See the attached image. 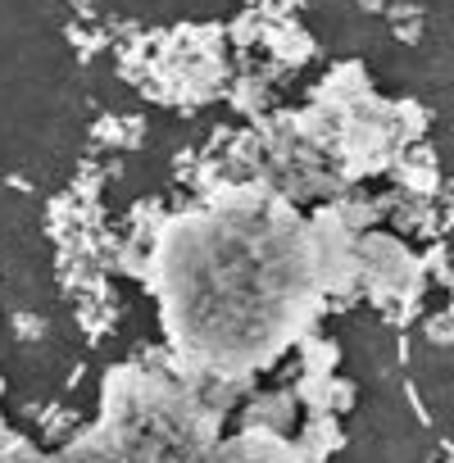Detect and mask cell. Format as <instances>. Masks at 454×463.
<instances>
[{
  "mask_svg": "<svg viewBox=\"0 0 454 463\" xmlns=\"http://www.w3.org/2000/svg\"><path fill=\"white\" fill-rule=\"evenodd\" d=\"M260 5H273V0H246V10H260Z\"/></svg>",
  "mask_w": 454,
  "mask_h": 463,
  "instance_id": "3957f363",
  "label": "cell"
},
{
  "mask_svg": "<svg viewBox=\"0 0 454 463\" xmlns=\"http://www.w3.org/2000/svg\"><path fill=\"white\" fill-rule=\"evenodd\" d=\"M391 177H395V186H400L404 195H413V200L436 195V186H440V168H436L431 146H422V141L404 146L400 159H395V168H391Z\"/></svg>",
  "mask_w": 454,
  "mask_h": 463,
  "instance_id": "6da1fadb",
  "label": "cell"
},
{
  "mask_svg": "<svg viewBox=\"0 0 454 463\" xmlns=\"http://www.w3.org/2000/svg\"><path fill=\"white\" fill-rule=\"evenodd\" d=\"M449 314H454V300H449Z\"/></svg>",
  "mask_w": 454,
  "mask_h": 463,
  "instance_id": "277c9868",
  "label": "cell"
},
{
  "mask_svg": "<svg viewBox=\"0 0 454 463\" xmlns=\"http://www.w3.org/2000/svg\"><path fill=\"white\" fill-rule=\"evenodd\" d=\"M141 132H146L141 118H100V128H96V137H109V146H118V150H132L141 141Z\"/></svg>",
  "mask_w": 454,
  "mask_h": 463,
  "instance_id": "7a4b0ae2",
  "label": "cell"
}]
</instances>
